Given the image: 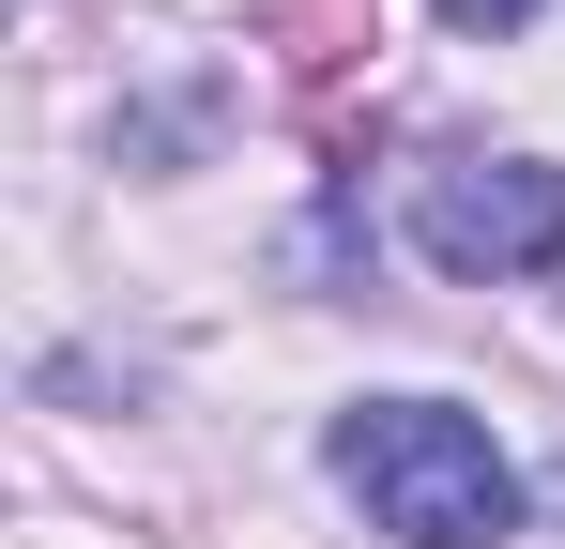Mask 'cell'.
<instances>
[{
  "label": "cell",
  "instance_id": "1",
  "mask_svg": "<svg viewBox=\"0 0 565 549\" xmlns=\"http://www.w3.org/2000/svg\"><path fill=\"white\" fill-rule=\"evenodd\" d=\"M337 488L367 504V535L397 549H504L520 535V458L444 397H367L337 412Z\"/></svg>",
  "mask_w": 565,
  "mask_h": 549
},
{
  "label": "cell",
  "instance_id": "3",
  "mask_svg": "<svg viewBox=\"0 0 565 549\" xmlns=\"http://www.w3.org/2000/svg\"><path fill=\"white\" fill-rule=\"evenodd\" d=\"M535 0H444V31H520Z\"/></svg>",
  "mask_w": 565,
  "mask_h": 549
},
{
  "label": "cell",
  "instance_id": "2",
  "mask_svg": "<svg viewBox=\"0 0 565 549\" xmlns=\"http://www.w3.org/2000/svg\"><path fill=\"white\" fill-rule=\"evenodd\" d=\"M413 245L444 274H565V169H535V153H444L413 183Z\"/></svg>",
  "mask_w": 565,
  "mask_h": 549
}]
</instances>
